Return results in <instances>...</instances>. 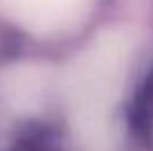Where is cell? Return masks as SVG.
<instances>
[{
	"label": "cell",
	"mask_w": 153,
	"mask_h": 151,
	"mask_svg": "<svg viewBox=\"0 0 153 151\" xmlns=\"http://www.w3.org/2000/svg\"><path fill=\"white\" fill-rule=\"evenodd\" d=\"M22 151H49V149H45V147H42V144H25V147H22Z\"/></svg>",
	"instance_id": "obj_1"
}]
</instances>
